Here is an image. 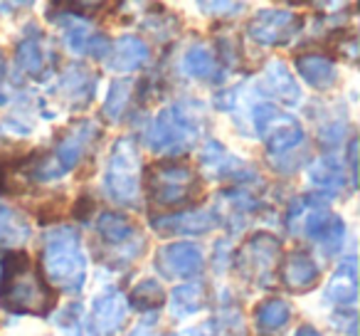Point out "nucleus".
Instances as JSON below:
<instances>
[{
  "label": "nucleus",
  "mask_w": 360,
  "mask_h": 336,
  "mask_svg": "<svg viewBox=\"0 0 360 336\" xmlns=\"http://www.w3.org/2000/svg\"><path fill=\"white\" fill-rule=\"evenodd\" d=\"M141 196L153 216L200 208L205 191L202 176L188 158H158L141 171Z\"/></svg>",
  "instance_id": "1"
},
{
  "label": "nucleus",
  "mask_w": 360,
  "mask_h": 336,
  "mask_svg": "<svg viewBox=\"0 0 360 336\" xmlns=\"http://www.w3.org/2000/svg\"><path fill=\"white\" fill-rule=\"evenodd\" d=\"M57 301L60 292L45 280L27 250L11 247L0 252V309L8 314L47 316Z\"/></svg>",
  "instance_id": "2"
},
{
  "label": "nucleus",
  "mask_w": 360,
  "mask_h": 336,
  "mask_svg": "<svg viewBox=\"0 0 360 336\" xmlns=\"http://www.w3.org/2000/svg\"><path fill=\"white\" fill-rule=\"evenodd\" d=\"M205 106L193 97L170 101L148 121L143 131V146L163 158H183L202 139Z\"/></svg>",
  "instance_id": "3"
},
{
  "label": "nucleus",
  "mask_w": 360,
  "mask_h": 336,
  "mask_svg": "<svg viewBox=\"0 0 360 336\" xmlns=\"http://www.w3.org/2000/svg\"><path fill=\"white\" fill-rule=\"evenodd\" d=\"M101 126L94 119H82L65 129L55 139L52 149H32L27 151L22 171L35 183H52L72 173L91 151L94 141L99 139Z\"/></svg>",
  "instance_id": "4"
},
{
  "label": "nucleus",
  "mask_w": 360,
  "mask_h": 336,
  "mask_svg": "<svg viewBox=\"0 0 360 336\" xmlns=\"http://www.w3.org/2000/svg\"><path fill=\"white\" fill-rule=\"evenodd\" d=\"M40 270L57 292L79 294L86 282V252L75 225H57L42 235Z\"/></svg>",
  "instance_id": "5"
},
{
  "label": "nucleus",
  "mask_w": 360,
  "mask_h": 336,
  "mask_svg": "<svg viewBox=\"0 0 360 336\" xmlns=\"http://www.w3.org/2000/svg\"><path fill=\"white\" fill-rule=\"evenodd\" d=\"M328 203V198L314 191L296 196L284 211V225L314 242L326 257H333L345 245V220L330 211Z\"/></svg>",
  "instance_id": "6"
},
{
  "label": "nucleus",
  "mask_w": 360,
  "mask_h": 336,
  "mask_svg": "<svg viewBox=\"0 0 360 336\" xmlns=\"http://www.w3.org/2000/svg\"><path fill=\"white\" fill-rule=\"evenodd\" d=\"M141 149L134 136L114 141L104 168V196L119 208H136L141 203Z\"/></svg>",
  "instance_id": "7"
},
{
  "label": "nucleus",
  "mask_w": 360,
  "mask_h": 336,
  "mask_svg": "<svg viewBox=\"0 0 360 336\" xmlns=\"http://www.w3.org/2000/svg\"><path fill=\"white\" fill-rule=\"evenodd\" d=\"M250 124L257 131V139L266 149L269 158L284 154H294L306 144V131L301 121L291 111H284L279 104L271 101H252L250 109Z\"/></svg>",
  "instance_id": "8"
},
{
  "label": "nucleus",
  "mask_w": 360,
  "mask_h": 336,
  "mask_svg": "<svg viewBox=\"0 0 360 336\" xmlns=\"http://www.w3.org/2000/svg\"><path fill=\"white\" fill-rule=\"evenodd\" d=\"M94 230L104 247L101 262L114 270L129 267L146 247V237L141 235L139 223L126 211H101L94 220Z\"/></svg>",
  "instance_id": "9"
},
{
  "label": "nucleus",
  "mask_w": 360,
  "mask_h": 336,
  "mask_svg": "<svg viewBox=\"0 0 360 336\" xmlns=\"http://www.w3.org/2000/svg\"><path fill=\"white\" fill-rule=\"evenodd\" d=\"M281 237L269 230H257L242 242L240 250L232 255V267L242 282L252 287H269L276 280V265L281 260Z\"/></svg>",
  "instance_id": "10"
},
{
  "label": "nucleus",
  "mask_w": 360,
  "mask_h": 336,
  "mask_svg": "<svg viewBox=\"0 0 360 336\" xmlns=\"http://www.w3.org/2000/svg\"><path fill=\"white\" fill-rule=\"evenodd\" d=\"M304 30V15L289 8H262L247 20V37L262 47L289 45Z\"/></svg>",
  "instance_id": "11"
},
{
  "label": "nucleus",
  "mask_w": 360,
  "mask_h": 336,
  "mask_svg": "<svg viewBox=\"0 0 360 336\" xmlns=\"http://www.w3.org/2000/svg\"><path fill=\"white\" fill-rule=\"evenodd\" d=\"M200 166L202 171L215 181H222L227 186H250L259 178L257 168L250 161L232 156L220 141L207 139L200 149Z\"/></svg>",
  "instance_id": "12"
},
{
  "label": "nucleus",
  "mask_w": 360,
  "mask_h": 336,
  "mask_svg": "<svg viewBox=\"0 0 360 336\" xmlns=\"http://www.w3.org/2000/svg\"><path fill=\"white\" fill-rule=\"evenodd\" d=\"M153 262L163 280L193 282L205 270V255H202L200 245H195L193 240L165 242V245L158 247Z\"/></svg>",
  "instance_id": "13"
},
{
  "label": "nucleus",
  "mask_w": 360,
  "mask_h": 336,
  "mask_svg": "<svg viewBox=\"0 0 360 336\" xmlns=\"http://www.w3.org/2000/svg\"><path fill=\"white\" fill-rule=\"evenodd\" d=\"M276 282L281 285V290L291 292V294H304V292L316 290L321 282V265L314 252L306 247L281 252V260L276 265Z\"/></svg>",
  "instance_id": "14"
},
{
  "label": "nucleus",
  "mask_w": 360,
  "mask_h": 336,
  "mask_svg": "<svg viewBox=\"0 0 360 336\" xmlns=\"http://www.w3.org/2000/svg\"><path fill=\"white\" fill-rule=\"evenodd\" d=\"M148 223L158 235L180 237V240L193 235H207L222 228L217 208H191V211L170 213V216H153Z\"/></svg>",
  "instance_id": "15"
},
{
  "label": "nucleus",
  "mask_w": 360,
  "mask_h": 336,
  "mask_svg": "<svg viewBox=\"0 0 360 336\" xmlns=\"http://www.w3.org/2000/svg\"><path fill=\"white\" fill-rule=\"evenodd\" d=\"M252 92H257V101H271V104L281 101L286 106L301 104V85L284 60L266 62L259 80L252 85Z\"/></svg>",
  "instance_id": "16"
},
{
  "label": "nucleus",
  "mask_w": 360,
  "mask_h": 336,
  "mask_svg": "<svg viewBox=\"0 0 360 336\" xmlns=\"http://www.w3.org/2000/svg\"><path fill=\"white\" fill-rule=\"evenodd\" d=\"M129 304H126V294L119 287H104L96 292L91 299L86 319H89L91 334L94 336H116L124 329L126 319H129Z\"/></svg>",
  "instance_id": "17"
},
{
  "label": "nucleus",
  "mask_w": 360,
  "mask_h": 336,
  "mask_svg": "<svg viewBox=\"0 0 360 336\" xmlns=\"http://www.w3.org/2000/svg\"><path fill=\"white\" fill-rule=\"evenodd\" d=\"M306 181L316 188L314 193L333 201L345 186H350L348 168H345L343 151L340 154H321L306 166ZM353 191V188H350Z\"/></svg>",
  "instance_id": "18"
},
{
  "label": "nucleus",
  "mask_w": 360,
  "mask_h": 336,
  "mask_svg": "<svg viewBox=\"0 0 360 336\" xmlns=\"http://www.w3.org/2000/svg\"><path fill=\"white\" fill-rule=\"evenodd\" d=\"M96 82H99V77L94 70L84 65H67L52 85V94L60 97L72 109H86L89 101L94 99Z\"/></svg>",
  "instance_id": "19"
},
{
  "label": "nucleus",
  "mask_w": 360,
  "mask_h": 336,
  "mask_svg": "<svg viewBox=\"0 0 360 336\" xmlns=\"http://www.w3.org/2000/svg\"><path fill=\"white\" fill-rule=\"evenodd\" d=\"M150 62V47L139 35H121L111 40L109 55L104 57V67L116 75H131Z\"/></svg>",
  "instance_id": "20"
},
{
  "label": "nucleus",
  "mask_w": 360,
  "mask_h": 336,
  "mask_svg": "<svg viewBox=\"0 0 360 336\" xmlns=\"http://www.w3.org/2000/svg\"><path fill=\"white\" fill-rule=\"evenodd\" d=\"M294 77H301L311 89L330 92L338 85V65L330 57L314 50H304L294 57Z\"/></svg>",
  "instance_id": "21"
},
{
  "label": "nucleus",
  "mask_w": 360,
  "mask_h": 336,
  "mask_svg": "<svg viewBox=\"0 0 360 336\" xmlns=\"http://www.w3.org/2000/svg\"><path fill=\"white\" fill-rule=\"evenodd\" d=\"M323 299L335 304V309L355 304V299H358V260H355V255L340 257L338 267L326 282Z\"/></svg>",
  "instance_id": "22"
},
{
  "label": "nucleus",
  "mask_w": 360,
  "mask_h": 336,
  "mask_svg": "<svg viewBox=\"0 0 360 336\" xmlns=\"http://www.w3.org/2000/svg\"><path fill=\"white\" fill-rule=\"evenodd\" d=\"M50 50L42 42V35L37 27H32V32H27L15 47V67L30 80H45L50 72Z\"/></svg>",
  "instance_id": "23"
},
{
  "label": "nucleus",
  "mask_w": 360,
  "mask_h": 336,
  "mask_svg": "<svg viewBox=\"0 0 360 336\" xmlns=\"http://www.w3.org/2000/svg\"><path fill=\"white\" fill-rule=\"evenodd\" d=\"M183 72L198 82H222L225 80V67H222L220 57H217L215 47L210 42H195L186 50L183 62H180Z\"/></svg>",
  "instance_id": "24"
},
{
  "label": "nucleus",
  "mask_w": 360,
  "mask_h": 336,
  "mask_svg": "<svg viewBox=\"0 0 360 336\" xmlns=\"http://www.w3.org/2000/svg\"><path fill=\"white\" fill-rule=\"evenodd\" d=\"M200 336H250L240 301L230 292L225 294L222 304L215 309V314L205 321V326H200Z\"/></svg>",
  "instance_id": "25"
},
{
  "label": "nucleus",
  "mask_w": 360,
  "mask_h": 336,
  "mask_svg": "<svg viewBox=\"0 0 360 336\" xmlns=\"http://www.w3.org/2000/svg\"><path fill=\"white\" fill-rule=\"evenodd\" d=\"M205 306H207V287L200 280L183 282V285H178L170 292V314H173V319L195 316Z\"/></svg>",
  "instance_id": "26"
},
{
  "label": "nucleus",
  "mask_w": 360,
  "mask_h": 336,
  "mask_svg": "<svg viewBox=\"0 0 360 336\" xmlns=\"http://www.w3.org/2000/svg\"><path fill=\"white\" fill-rule=\"evenodd\" d=\"M291 304L284 297H264L259 304L255 306V324L259 334H276L284 331L291 321Z\"/></svg>",
  "instance_id": "27"
},
{
  "label": "nucleus",
  "mask_w": 360,
  "mask_h": 336,
  "mask_svg": "<svg viewBox=\"0 0 360 336\" xmlns=\"http://www.w3.org/2000/svg\"><path fill=\"white\" fill-rule=\"evenodd\" d=\"M350 129L345 106H330V114L326 111L321 119H316V136L319 144L323 146V154H335L338 146H343V139Z\"/></svg>",
  "instance_id": "28"
},
{
  "label": "nucleus",
  "mask_w": 360,
  "mask_h": 336,
  "mask_svg": "<svg viewBox=\"0 0 360 336\" xmlns=\"http://www.w3.org/2000/svg\"><path fill=\"white\" fill-rule=\"evenodd\" d=\"M165 290H163V282L155 280V277H143L139 280L131 292L126 294V304L129 309H136L141 314H155V311L163 309L165 304Z\"/></svg>",
  "instance_id": "29"
},
{
  "label": "nucleus",
  "mask_w": 360,
  "mask_h": 336,
  "mask_svg": "<svg viewBox=\"0 0 360 336\" xmlns=\"http://www.w3.org/2000/svg\"><path fill=\"white\" fill-rule=\"evenodd\" d=\"M131 99H134V80L131 77H116L109 85V92L104 97V106H101V114L111 124H119L124 121V116L129 114Z\"/></svg>",
  "instance_id": "30"
},
{
  "label": "nucleus",
  "mask_w": 360,
  "mask_h": 336,
  "mask_svg": "<svg viewBox=\"0 0 360 336\" xmlns=\"http://www.w3.org/2000/svg\"><path fill=\"white\" fill-rule=\"evenodd\" d=\"M27 237H30V223H27L25 213L0 203V247H6V250L20 247Z\"/></svg>",
  "instance_id": "31"
},
{
  "label": "nucleus",
  "mask_w": 360,
  "mask_h": 336,
  "mask_svg": "<svg viewBox=\"0 0 360 336\" xmlns=\"http://www.w3.org/2000/svg\"><path fill=\"white\" fill-rule=\"evenodd\" d=\"M57 324H60V329H62V334H65V336H94V334H91L89 319H86L84 306L77 304V301L67 304L65 309L60 311V316H57Z\"/></svg>",
  "instance_id": "32"
},
{
  "label": "nucleus",
  "mask_w": 360,
  "mask_h": 336,
  "mask_svg": "<svg viewBox=\"0 0 360 336\" xmlns=\"http://www.w3.org/2000/svg\"><path fill=\"white\" fill-rule=\"evenodd\" d=\"M65 208H67V196H65V193H52V196H47L45 201L35 208L37 225H42V228L57 225V223L65 218Z\"/></svg>",
  "instance_id": "33"
},
{
  "label": "nucleus",
  "mask_w": 360,
  "mask_h": 336,
  "mask_svg": "<svg viewBox=\"0 0 360 336\" xmlns=\"http://www.w3.org/2000/svg\"><path fill=\"white\" fill-rule=\"evenodd\" d=\"M70 213H72V218H75L77 223H89L91 218H94V213H96V198L91 196L89 191H84L75 203H72Z\"/></svg>",
  "instance_id": "34"
},
{
  "label": "nucleus",
  "mask_w": 360,
  "mask_h": 336,
  "mask_svg": "<svg viewBox=\"0 0 360 336\" xmlns=\"http://www.w3.org/2000/svg\"><path fill=\"white\" fill-rule=\"evenodd\" d=\"M198 11L215 18H232L245 11V6L242 3H198Z\"/></svg>",
  "instance_id": "35"
},
{
  "label": "nucleus",
  "mask_w": 360,
  "mask_h": 336,
  "mask_svg": "<svg viewBox=\"0 0 360 336\" xmlns=\"http://www.w3.org/2000/svg\"><path fill=\"white\" fill-rule=\"evenodd\" d=\"M131 336H163V334L155 331V319H148V321H141Z\"/></svg>",
  "instance_id": "36"
},
{
  "label": "nucleus",
  "mask_w": 360,
  "mask_h": 336,
  "mask_svg": "<svg viewBox=\"0 0 360 336\" xmlns=\"http://www.w3.org/2000/svg\"><path fill=\"white\" fill-rule=\"evenodd\" d=\"M294 336H323L319 329H314L311 324H301L299 329H296V334Z\"/></svg>",
  "instance_id": "37"
},
{
  "label": "nucleus",
  "mask_w": 360,
  "mask_h": 336,
  "mask_svg": "<svg viewBox=\"0 0 360 336\" xmlns=\"http://www.w3.org/2000/svg\"><path fill=\"white\" fill-rule=\"evenodd\" d=\"M6 72V60H3V50H0V75Z\"/></svg>",
  "instance_id": "38"
}]
</instances>
